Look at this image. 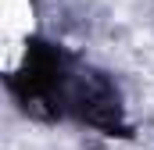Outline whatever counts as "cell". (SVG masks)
Masks as SVG:
<instances>
[{
    "instance_id": "cell-2",
    "label": "cell",
    "mask_w": 154,
    "mask_h": 150,
    "mask_svg": "<svg viewBox=\"0 0 154 150\" xmlns=\"http://www.w3.org/2000/svg\"><path fill=\"white\" fill-rule=\"evenodd\" d=\"M111 4H125V0H111Z\"/></svg>"
},
{
    "instance_id": "cell-1",
    "label": "cell",
    "mask_w": 154,
    "mask_h": 150,
    "mask_svg": "<svg viewBox=\"0 0 154 150\" xmlns=\"http://www.w3.org/2000/svg\"><path fill=\"white\" fill-rule=\"evenodd\" d=\"M0 18H4L7 39H22L32 29V7H29V0H0Z\"/></svg>"
}]
</instances>
